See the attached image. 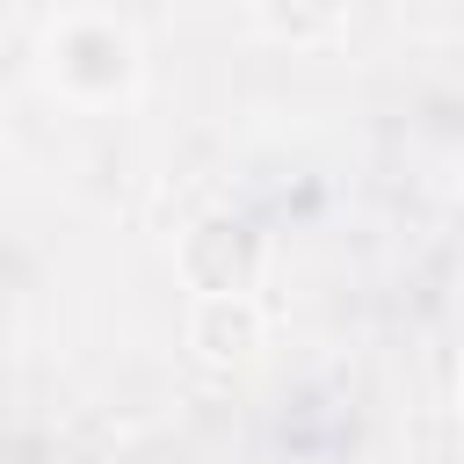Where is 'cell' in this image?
I'll return each instance as SVG.
<instances>
[{"mask_svg": "<svg viewBox=\"0 0 464 464\" xmlns=\"http://www.w3.org/2000/svg\"><path fill=\"white\" fill-rule=\"evenodd\" d=\"M188 348L210 362V370H239L254 348H261V312L246 290H218V297H196L188 312Z\"/></svg>", "mask_w": 464, "mask_h": 464, "instance_id": "1", "label": "cell"}]
</instances>
